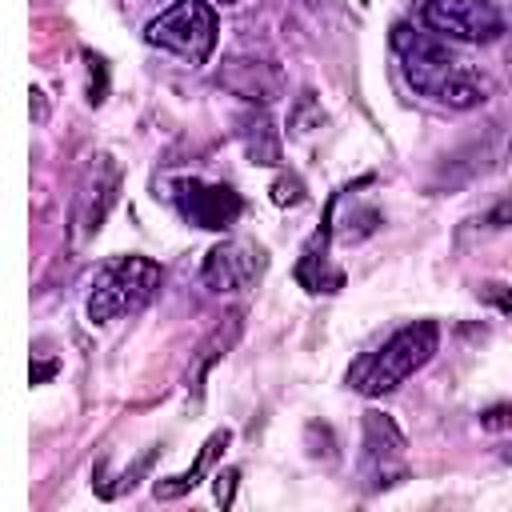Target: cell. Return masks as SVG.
I'll list each match as a JSON object with an SVG mask.
<instances>
[{"instance_id": "14", "label": "cell", "mask_w": 512, "mask_h": 512, "mask_svg": "<svg viewBox=\"0 0 512 512\" xmlns=\"http://www.w3.org/2000/svg\"><path fill=\"white\" fill-rule=\"evenodd\" d=\"M320 128H324V108H320L316 92L304 88V92L296 96L292 112H288V136H292V140H308V136H316Z\"/></svg>"}, {"instance_id": "2", "label": "cell", "mask_w": 512, "mask_h": 512, "mask_svg": "<svg viewBox=\"0 0 512 512\" xmlns=\"http://www.w3.org/2000/svg\"><path fill=\"white\" fill-rule=\"evenodd\" d=\"M440 348V324L436 320H416L392 332L376 352H368L352 372L348 384L364 396H388L396 392L408 376H416Z\"/></svg>"}, {"instance_id": "23", "label": "cell", "mask_w": 512, "mask_h": 512, "mask_svg": "<svg viewBox=\"0 0 512 512\" xmlns=\"http://www.w3.org/2000/svg\"><path fill=\"white\" fill-rule=\"evenodd\" d=\"M508 220H512V204L504 200V204H496V208L484 216V228H492V232H496V228H504Z\"/></svg>"}, {"instance_id": "6", "label": "cell", "mask_w": 512, "mask_h": 512, "mask_svg": "<svg viewBox=\"0 0 512 512\" xmlns=\"http://www.w3.org/2000/svg\"><path fill=\"white\" fill-rule=\"evenodd\" d=\"M420 24L460 44H488L504 32V20L488 0H424Z\"/></svg>"}, {"instance_id": "21", "label": "cell", "mask_w": 512, "mask_h": 512, "mask_svg": "<svg viewBox=\"0 0 512 512\" xmlns=\"http://www.w3.org/2000/svg\"><path fill=\"white\" fill-rule=\"evenodd\" d=\"M480 428L484 432H508L512 428V404H492L480 412Z\"/></svg>"}, {"instance_id": "11", "label": "cell", "mask_w": 512, "mask_h": 512, "mask_svg": "<svg viewBox=\"0 0 512 512\" xmlns=\"http://www.w3.org/2000/svg\"><path fill=\"white\" fill-rule=\"evenodd\" d=\"M328 224H332V208H328L324 228L308 240L300 264H296V280H300L308 292H316V296H320V292H340V288H344V272L328 260Z\"/></svg>"}, {"instance_id": "12", "label": "cell", "mask_w": 512, "mask_h": 512, "mask_svg": "<svg viewBox=\"0 0 512 512\" xmlns=\"http://www.w3.org/2000/svg\"><path fill=\"white\" fill-rule=\"evenodd\" d=\"M228 440H232V432H228V428H216V432L204 440V448H200V456L192 460V468H188V472H176V476H164V480H156V484H152L156 500H176V496L192 492V488L204 480V472H208V468H212V464L224 456Z\"/></svg>"}, {"instance_id": "20", "label": "cell", "mask_w": 512, "mask_h": 512, "mask_svg": "<svg viewBox=\"0 0 512 512\" xmlns=\"http://www.w3.org/2000/svg\"><path fill=\"white\" fill-rule=\"evenodd\" d=\"M236 484H240V472H236V468H224V472H216L212 496H216V504H220V508H232V500H236Z\"/></svg>"}, {"instance_id": "8", "label": "cell", "mask_w": 512, "mask_h": 512, "mask_svg": "<svg viewBox=\"0 0 512 512\" xmlns=\"http://www.w3.org/2000/svg\"><path fill=\"white\" fill-rule=\"evenodd\" d=\"M172 204L180 208L188 224L208 228V232H228L244 212V200L232 184H208L196 176H184L172 184Z\"/></svg>"}, {"instance_id": "27", "label": "cell", "mask_w": 512, "mask_h": 512, "mask_svg": "<svg viewBox=\"0 0 512 512\" xmlns=\"http://www.w3.org/2000/svg\"><path fill=\"white\" fill-rule=\"evenodd\" d=\"M220 4H240V0H220Z\"/></svg>"}, {"instance_id": "22", "label": "cell", "mask_w": 512, "mask_h": 512, "mask_svg": "<svg viewBox=\"0 0 512 512\" xmlns=\"http://www.w3.org/2000/svg\"><path fill=\"white\" fill-rule=\"evenodd\" d=\"M480 300L492 304L496 312L512 316V284H480Z\"/></svg>"}, {"instance_id": "13", "label": "cell", "mask_w": 512, "mask_h": 512, "mask_svg": "<svg viewBox=\"0 0 512 512\" xmlns=\"http://www.w3.org/2000/svg\"><path fill=\"white\" fill-rule=\"evenodd\" d=\"M240 144H244V156L260 168H272L284 156L280 152V132L272 128V120L264 112H252V116L240 120Z\"/></svg>"}, {"instance_id": "19", "label": "cell", "mask_w": 512, "mask_h": 512, "mask_svg": "<svg viewBox=\"0 0 512 512\" xmlns=\"http://www.w3.org/2000/svg\"><path fill=\"white\" fill-rule=\"evenodd\" d=\"M84 60H88V104H104V84H108V68H104V60L100 56H92V52H84Z\"/></svg>"}, {"instance_id": "5", "label": "cell", "mask_w": 512, "mask_h": 512, "mask_svg": "<svg viewBox=\"0 0 512 512\" xmlns=\"http://www.w3.org/2000/svg\"><path fill=\"white\" fill-rule=\"evenodd\" d=\"M404 432L396 428L392 416L368 408L364 412V448H360V476L368 480L372 492L392 488L400 480H408V464H404Z\"/></svg>"}, {"instance_id": "10", "label": "cell", "mask_w": 512, "mask_h": 512, "mask_svg": "<svg viewBox=\"0 0 512 512\" xmlns=\"http://www.w3.org/2000/svg\"><path fill=\"white\" fill-rule=\"evenodd\" d=\"M216 80L228 88V92H236V96H244V100H260V104H268V100H276L280 96V88H284V80H280V68L276 64H268V60H228L220 72H216Z\"/></svg>"}, {"instance_id": "24", "label": "cell", "mask_w": 512, "mask_h": 512, "mask_svg": "<svg viewBox=\"0 0 512 512\" xmlns=\"http://www.w3.org/2000/svg\"><path fill=\"white\" fill-rule=\"evenodd\" d=\"M52 372H56V360H40V364H32V384H44Z\"/></svg>"}, {"instance_id": "17", "label": "cell", "mask_w": 512, "mask_h": 512, "mask_svg": "<svg viewBox=\"0 0 512 512\" xmlns=\"http://www.w3.org/2000/svg\"><path fill=\"white\" fill-rule=\"evenodd\" d=\"M376 224H380V212H376V208H356V212H348V216H344L340 240H344V244H356V240L372 236V232H376Z\"/></svg>"}, {"instance_id": "25", "label": "cell", "mask_w": 512, "mask_h": 512, "mask_svg": "<svg viewBox=\"0 0 512 512\" xmlns=\"http://www.w3.org/2000/svg\"><path fill=\"white\" fill-rule=\"evenodd\" d=\"M32 104H36V120H44L48 116V104H44V92L40 88H32Z\"/></svg>"}, {"instance_id": "16", "label": "cell", "mask_w": 512, "mask_h": 512, "mask_svg": "<svg viewBox=\"0 0 512 512\" xmlns=\"http://www.w3.org/2000/svg\"><path fill=\"white\" fill-rule=\"evenodd\" d=\"M304 448H308V456H312V460H324V464L340 460L336 432H332L324 420H308V424H304Z\"/></svg>"}, {"instance_id": "7", "label": "cell", "mask_w": 512, "mask_h": 512, "mask_svg": "<svg viewBox=\"0 0 512 512\" xmlns=\"http://www.w3.org/2000/svg\"><path fill=\"white\" fill-rule=\"evenodd\" d=\"M264 268H268L264 244L244 240V236H232V240H220L216 248H208L204 268H200V280H204L208 292L232 296V292H248L264 276Z\"/></svg>"}, {"instance_id": "4", "label": "cell", "mask_w": 512, "mask_h": 512, "mask_svg": "<svg viewBox=\"0 0 512 512\" xmlns=\"http://www.w3.org/2000/svg\"><path fill=\"white\" fill-rule=\"evenodd\" d=\"M144 40L152 48H164V52L188 60V64H204L216 52V40H220L216 8L208 0H176L160 16L148 20Z\"/></svg>"}, {"instance_id": "15", "label": "cell", "mask_w": 512, "mask_h": 512, "mask_svg": "<svg viewBox=\"0 0 512 512\" xmlns=\"http://www.w3.org/2000/svg\"><path fill=\"white\" fill-rule=\"evenodd\" d=\"M236 336H240V320H228V328H216V332H212V340L200 348L204 356L196 360V368H192V376H188V388H192V392H200L204 372H208L220 356H228V348H232V340H236Z\"/></svg>"}, {"instance_id": "18", "label": "cell", "mask_w": 512, "mask_h": 512, "mask_svg": "<svg viewBox=\"0 0 512 512\" xmlns=\"http://www.w3.org/2000/svg\"><path fill=\"white\" fill-rule=\"evenodd\" d=\"M272 204H280V208L304 204V184H300V176H276V180H272Z\"/></svg>"}, {"instance_id": "1", "label": "cell", "mask_w": 512, "mask_h": 512, "mask_svg": "<svg viewBox=\"0 0 512 512\" xmlns=\"http://www.w3.org/2000/svg\"><path fill=\"white\" fill-rule=\"evenodd\" d=\"M392 52L400 56V68H404V80L444 104V108H456V112H468V108H480L488 96H492V80L484 72H476L472 64H464L444 36L436 32H420L412 24H396L392 28Z\"/></svg>"}, {"instance_id": "26", "label": "cell", "mask_w": 512, "mask_h": 512, "mask_svg": "<svg viewBox=\"0 0 512 512\" xmlns=\"http://www.w3.org/2000/svg\"><path fill=\"white\" fill-rule=\"evenodd\" d=\"M504 460H508V464H512V448H504Z\"/></svg>"}, {"instance_id": "3", "label": "cell", "mask_w": 512, "mask_h": 512, "mask_svg": "<svg viewBox=\"0 0 512 512\" xmlns=\"http://www.w3.org/2000/svg\"><path fill=\"white\" fill-rule=\"evenodd\" d=\"M160 288V264L148 256H116L104 264L88 292V320L112 324L124 316H136Z\"/></svg>"}, {"instance_id": "9", "label": "cell", "mask_w": 512, "mask_h": 512, "mask_svg": "<svg viewBox=\"0 0 512 512\" xmlns=\"http://www.w3.org/2000/svg\"><path fill=\"white\" fill-rule=\"evenodd\" d=\"M116 192H120V164L112 156H92L84 180H80V192H76V208H72V224H76V240H88L100 232L108 208L116 204Z\"/></svg>"}]
</instances>
